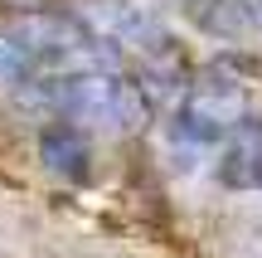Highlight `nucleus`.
I'll list each match as a JSON object with an SVG mask.
<instances>
[{
	"instance_id": "f257e3e1",
	"label": "nucleus",
	"mask_w": 262,
	"mask_h": 258,
	"mask_svg": "<svg viewBox=\"0 0 262 258\" xmlns=\"http://www.w3.org/2000/svg\"><path fill=\"white\" fill-rule=\"evenodd\" d=\"M180 107H185L189 117H204V122L233 132V127L243 122L248 93H243V83L233 78V64H214L209 73L189 78V93H185V103H180Z\"/></svg>"
},
{
	"instance_id": "7ed1b4c3",
	"label": "nucleus",
	"mask_w": 262,
	"mask_h": 258,
	"mask_svg": "<svg viewBox=\"0 0 262 258\" xmlns=\"http://www.w3.org/2000/svg\"><path fill=\"white\" fill-rule=\"evenodd\" d=\"M39 161H44L58 181L83 185L88 175H93V142H88V132L78 122L58 117V122H49L44 132H39Z\"/></svg>"
},
{
	"instance_id": "f03ea898",
	"label": "nucleus",
	"mask_w": 262,
	"mask_h": 258,
	"mask_svg": "<svg viewBox=\"0 0 262 258\" xmlns=\"http://www.w3.org/2000/svg\"><path fill=\"white\" fill-rule=\"evenodd\" d=\"M214 175L224 190H262V117H243L224 136Z\"/></svg>"
},
{
	"instance_id": "20e7f679",
	"label": "nucleus",
	"mask_w": 262,
	"mask_h": 258,
	"mask_svg": "<svg viewBox=\"0 0 262 258\" xmlns=\"http://www.w3.org/2000/svg\"><path fill=\"white\" fill-rule=\"evenodd\" d=\"M29 49L19 44L15 34H0V83H19V78H29Z\"/></svg>"
},
{
	"instance_id": "39448f33",
	"label": "nucleus",
	"mask_w": 262,
	"mask_h": 258,
	"mask_svg": "<svg viewBox=\"0 0 262 258\" xmlns=\"http://www.w3.org/2000/svg\"><path fill=\"white\" fill-rule=\"evenodd\" d=\"M180 10H185L189 19H199L204 29H219V15H224V5L228 0H175Z\"/></svg>"
}]
</instances>
